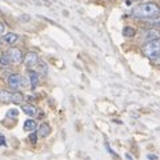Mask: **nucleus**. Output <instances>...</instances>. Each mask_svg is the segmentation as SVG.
<instances>
[{
  "mask_svg": "<svg viewBox=\"0 0 160 160\" xmlns=\"http://www.w3.org/2000/svg\"><path fill=\"white\" fill-rule=\"evenodd\" d=\"M0 146H6V140H4L3 135H0Z\"/></svg>",
  "mask_w": 160,
  "mask_h": 160,
  "instance_id": "nucleus-19",
  "label": "nucleus"
},
{
  "mask_svg": "<svg viewBox=\"0 0 160 160\" xmlns=\"http://www.w3.org/2000/svg\"><path fill=\"white\" fill-rule=\"evenodd\" d=\"M144 38H146L147 40L158 39V38H160V32L158 31V29H151V31H146V33H144Z\"/></svg>",
  "mask_w": 160,
  "mask_h": 160,
  "instance_id": "nucleus-12",
  "label": "nucleus"
},
{
  "mask_svg": "<svg viewBox=\"0 0 160 160\" xmlns=\"http://www.w3.org/2000/svg\"><path fill=\"white\" fill-rule=\"evenodd\" d=\"M28 79H29V86H31V88H36L38 84H39V75L38 72L33 71V68H29L28 69Z\"/></svg>",
  "mask_w": 160,
  "mask_h": 160,
  "instance_id": "nucleus-7",
  "label": "nucleus"
},
{
  "mask_svg": "<svg viewBox=\"0 0 160 160\" xmlns=\"http://www.w3.org/2000/svg\"><path fill=\"white\" fill-rule=\"evenodd\" d=\"M7 83H8L9 88H12V91H18L19 88L26 87V84H27L26 79H23L19 73H11L9 78L7 79Z\"/></svg>",
  "mask_w": 160,
  "mask_h": 160,
  "instance_id": "nucleus-4",
  "label": "nucleus"
},
{
  "mask_svg": "<svg viewBox=\"0 0 160 160\" xmlns=\"http://www.w3.org/2000/svg\"><path fill=\"white\" fill-rule=\"evenodd\" d=\"M0 66H3V67L11 66V60H9L8 53H7V52H4V53L2 55V56H0Z\"/></svg>",
  "mask_w": 160,
  "mask_h": 160,
  "instance_id": "nucleus-13",
  "label": "nucleus"
},
{
  "mask_svg": "<svg viewBox=\"0 0 160 160\" xmlns=\"http://www.w3.org/2000/svg\"><path fill=\"white\" fill-rule=\"evenodd\" d=\"M149 24L153 26V27L160 28V16H156V18H153V19H149Z\"/></svg>",
  "mask_w": 160,
  "mask_h": 160,
  "instance_id": "nucleus-15",
  "label": "nucleus"
},
{
  "mask_svg": "<svg viewBox=\"0 0 160 160\" xmlns=\"http://www.w3.org/2000/svg\"><path fill=\"white\" fill-rule=\"evenodd\" d=\"M22 109L24 113H27L28 116H33L35 113H36V108H35L33 106H31V104H24V106H22Z\"/></svg>",
  "mask_w": 160,
  "mask_h": 160,
  "instance_id": "nucleus-10",
  "label": "nucleus"
},
{
  "mask_svg": "<svg viewBox=\"0 0 160 160\" xmlns=\"http://www.w3.org/2000/svg\"><path fill=\"white\" fill-rule=\"evenodd\" d=\"M8 116H13V118H16L18 116V109H11V111H8Z\"/></svg>",
  "mask_w": 160,
  "mask_h": 160,
  "instance_id": "nucleus-18",
  "label": "nucleus"
},
{
  "mask_svg": "<svg viewBox=\"0 0 160 160\" xmlns=\"http://www.w3.org/2000/svg\"><path fill=\"white\" fill-rule=\"evenodd\" d=\"M8 53V58L9 60H11V64H20L23 62V52H22V49L18 48V47H11L7 51Z\"/></svg>",
  "mask_w": 160,
  "mask_h": 160,
  "instance_id": "nucleus-6",
  "label": "nucleus"
},
{
  "mask_svg": "<svg viewBox=\"0 0 160 160\" xmlns=\"http://www.w3.org/2000/svg\"><path fill=\"white\" fill-rule=\"evenodd\" d=\"M155 63H156V64H158V66H160V58H159L158 60H155Z\"/></svg>",
  "mask_w": 160,
  "mask_h": 160,
  "instance_id": "nucleus-21",
  "label": "nucleus"
},
{
  "mask_svg": "<svg viewBox=\"0 0 160 160\" xmlns=\"http://www.w3.org/2000/svg\"><path fill=\"white\" fill-rule=\"evenodd\" d=\"M143 53L153 62L158 60L160 58V38L147 40V43L143 46Z\"/></svg>",
  "mask_w": 160,
  "mask_h": 160,
  "instance_id": "nucleus-2",
  "label": "nucleus"
},
{
  "mask_svg": "<svg viewBox=\"0 0 160 160\" xmlns=\"http://www.w3.org/2000/svg\"><path fill=\"white\" fill-rule=\"evenodd\" d=\"M49 133H51V127H49V124H47V123H43L42 126L38 128L39 138H47Z\"/></svg>",
  "mask_w": 160,
  "mask_h": 160,
  "instance_id": "nucleus-9",
  "label": "nucleus"
},
{
  "mask_svg": "<svg viewBox=\"0 0 160 160\" xmlns=\"http://www.w3.org/2000/svg\"><path fill=\"white\" fill-rule=\"evenodd\" d=\"M4 32H6V26H4V23L0 20V36H3Z\"/></svg>",
  "mask_w": 160,
  "mask_h": 160,
  "instance_id": "nucleus-17",
  "label": "nucleus"
},
{
  "mask_svg": "<svg viewBox=\"0 0 160 160\" xmlns=\"http://www.w3.org/2000/svg\"><path fill=\"white\" fill-rule=\"evenodd\" d=\"M24 100L23 93L18 91H0V102L6 104H22Z\"/></svg>",
  "mask_w": 160,
  "mask_h": 160,
  "instance_id": "nucleus-3",
  "label": "nucleus"
},
{
  "mask_svg": "<svg viewBox=\"0 0 160 160\" xmlns=\"http://www.w3.org/2000/svg\"><path fill=\"white\" fill-rule=\"evenodd\" d=\"M147 158H148V159H158V156H155V155H148Z\"/></svg>",
  "mask_w": 160,
  "mask_h": 160,
  "instance_id": "nucleus-20",
  "label": "nucleus"
},
{
  "mask_svg": "<svg viewBox=\"0 0 160 160\" xmlns=\"http://www.w3.org/2000/svg\"><path fill=\"white\" fill-rule=\"evenodd\" d=\"M39 136V135L36 133V132H33V133H31L29 135V142L31 143H36V138Z\"/></svg>",
  "mask_w": 160,
  "mask_h": 160,
  "instance_id": "nucleus-16",
  "label": "nucleus"
},
{
  "mask_svg": "<svg viewBox=\"0 0 160 160\" xmlns=\"http://www.w3.org/2000/svg\"><path fill=\"white\" fill-rule=\"evenodd\" d=\"M23 64H24V67H26L27 69L38 67V64H39V55L36 52H28V53H26V56H24V59H23Z\"/></svg>",
  "mask_w": 160,
  "mask_h": 160,
  "instance_id": "nucleus-5",
  "label": "nucleus"
},
{
  "mask_svg": "<svg viewBox=\"0 0 160 160\" xmlns=\"http://www.w3.org/2000/svg\"><path fill=\"white\" fill-rule=\"evenodd\" d=\"M36 122H35V120H26V122H24V126H23V128L26 129V131H35V129H36Z\"/></svg>",
  "mask_w": 160,
  "mask_h": 160,
  "instance_id": "nucleus-11",
  "label": "nucleus"
},
{
  "mask_svg": "<svg viewBox=\"0 0 160 160\" xmlns=\"http://www.w3.org/2000/svg\"><path fill=\"white\" fill-rule=\"evenodd\" d=\"M18 39H19V35L11 32V33L3 35V36H2V42L4 44H8V46H12V44H15V43L18 42Z\"/></svg>",
  "mask_w": 160,
  "mask_h": 160,
  "instance_id": "nucleus-8",
  "label": "nucleus"
},
{
  "mask_svg": "<svg viewBox=\"0 0 160 160\" xmlns=\"http://www.w3.org/2000/svg\"><path fill=\"white\" fill-rule=\"evenodd\" d=\"M0 44H2V43H0Z\"/></svg>",
  "mask_w": 160,
  "mask_h": 160,
  "instance_id": "nucleus-22",
  "label": "nucleus"
},
{
  "mask_svg": "<svg viewBox=\"0 0 160 160\" xmlns=\"http://www.w3.org/2000/svg\"><path fill=\"white\" fill-rule=\"evenodd\" d=\"M160 8L155 3H140L132 8V16L138 19H153L159 16Z\"/></svg>",
  "mask_w": 160,
  "mask_h": 160,
  "instance_id": "nucleus-1",
  "label": "nucleus"
},
{
  "mask_svg": "<svg viewBox=\"0 0 160 160\" xmlns=\"http://www.w3.org/2000/svg\"><path fill=\"white\" fill-rule=\"evenodd\" d=\"M123 35L126 38H132V36L136 35V29L132 28V27H126V28L123 29Z\"/></svg>",
  "mask_w": 160,
  "mask_h": 160,
  "instance_id": "nucleus-14",
  "label": "nucleus"
}]
</instances>
